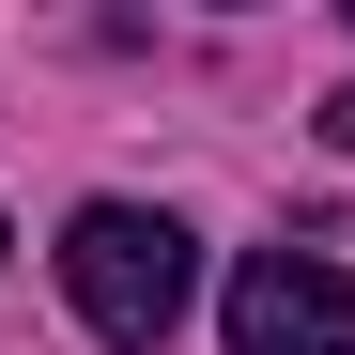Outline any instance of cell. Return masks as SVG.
Masks as SVG:
<instances>
[{"mask_svg": "<svg viewBox=\"0 0 355 355\" xmlns=\"http://www.w3.org/2000/svg\"><path fill=\"white\" fill-rule=\"evenodd\" d=\"M324 139H340V155H355V93H340V108H324Z\"/></svg>", "mask_w": 355, "mask_h": 355, "instance_id": "obj_3", "label": "cell"}, {"mask_svg": "<svg viewBox=\"0 0 355 355\" xmlns=\"http://www.w3.org/2000/svg\"><path fill=\"white\" fill-rule=\"evenodd\" d=\"M216 324H232V355H355V278L324 248H248Z\"/></svg>", "mask_w": 355, "mask_h": 355, "instance_id": "obj_2", "label": "cell"}, {"mask_svg": "<svg viewBox=\"0 0 355 355\" xmlns=\"http://www.w3.org/2000/svg\"><path fill=\"white\" fill-rule=\"evenodd\" d=\"M0 248H16V232H0Z\"/></svg>", "mask_w": 355, "mask_h": 355, "instance_id": "obj_4", "label": "cell"}, {"mask_svg": "<svg viewBox=\"0 0 355 355\" xmlns=\"http://www.w3.org/2000/svg\"><path fill=\"white\" fill-rule=\"evenodd\" d=\"M62 293H78V324L108 355H155L186 324V293H201V248H186V216H155V201H78L62 216Z\"/></svg>", "mask_w": 355, "mask_h": 355, "instance_id": "obj_1", "label": "cell"}]
</instances>
